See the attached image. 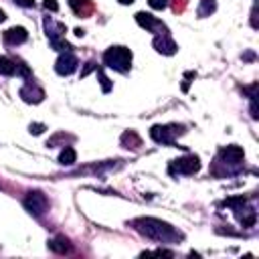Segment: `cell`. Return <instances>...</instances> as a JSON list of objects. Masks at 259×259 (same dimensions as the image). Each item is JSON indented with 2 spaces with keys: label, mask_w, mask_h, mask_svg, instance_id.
Returning a JSON list of instances; mask_svg holds the SVG:
<instances>
[{
  "label": "cell",
  "mask_w": 259,
  "mask_h": 259,
  "mask_svg": "<svg viewBox=\"0 0 259 259\" xmlns=\"http://www.w3.org/2000/svg\"><path fill=\"white\" fill-rule=\"evenodd\" d=\"M103 65L117 73H127L132 69V51L123 45H111L103 53Z\"/></svg>",
  "instance_id": "cell-2"
},
{
  "label": "cell",
  "mask_w": 259,
  "mask_h": 259,
  "mask_svg": "<svg viewBox=\"0 0 259 259\" xmlns=\"http://www.w3.org/2000/svg\"><path fill=\"white\" fill-rule=\"evenodd\" d=\"M121 144H123L125 148L138 150V148L142 146V140H140V136H138L134 130H127V132H123V134H121Z\"/></svg>",
  "instance_id": "cell-16"
},
{
  "label": "cell",
  "mask_w": 259,
  "mask_h": 259,
  "mask_svg": "<svg viewBox=\"0 0 259 259\" xmlns=\"http://www.w3.org/2000/svg\"><path fill=\"white\" fill-rule=\"evenodd\" d=\"M69 6L73 8V12L81 18H87L93 12V2L91 0H69Z\"/></svg>",
  "instance_id": "cell-15"
},
{
  "label": "cell",
  "mask_w": 259,
  "mask_h": 259,
  "mask_svg": "<svg viewBox=\"0 0 259 259\" xmlns=\"http://www.w3.org/2000/svg\"><path fill=\"white\" fill-rule=\"evenodd\" d=\"M243 160H245V152H243V148H239V146H225V148L219 150L217 164H223V166L227 168V172H229V168H237V166H241Z\"/></svg>",
  "instance_id": "cell-6"
},
{
  "label": "cell",
  "mask_w": 259,
  "mask_h": 259,
  "mask_svg": "<svg viewBox=\"0 0 259 259\" xmlns=\"http://www.w3.org/2000/svg\"><path fill=\"white\" fill-rule=\"evenodd\" d=\"M233 210L237 212L239 223H241L243 227H253V225H255V219H257L255 208H251V206H245V208H243V204H241V206H237V208H233Z\"/></svg>",
  "instance_id": "cell-14"
},
{
  "label": "cell",
  "mask_w": 259,
  "mask_h": 259,
  "mask_svg": "<svg viewBox=\"0 0 259 259\" xmlns=\"http://www.w3.org/2000/svg\"><path fill=\"white\" fill-rule=\"evenodd\" d=\"M20 97L26 103H40L45 99V91L34 83V79H26V83L20 87Z\"/></svg>",
  "instance_id": "cell-10"
},
{
  "label": "cell",
  "mask_w": 259,
  "mask_h": 259,
  "mask_svg": "<svg viewBox=\"0 0 259 259\" xmlns=\"http://www.w3.org/2000/svg\"><path fill=\"white\" fill-rule=\"evenodd\" d=\"M200 170V158L194 156V154H186V156H180L176 160L170 162L168 166V172L172 176H190V174H196Z\"/></svg>",
  "instance_id": "cell-4"
},
{
  "label": "cell",
  "mask_w": 259,
  "mask_h": 259,
  "mask_svg": "<svg viewBox=\"0 0 259 259\" xmlns=\"http://www.w3.org/2000/svg\"><path fill=\"white\" fill-rule=\"evenodd\" d=\"M45 32H47V38L51 42V47L55 51H71L73 47L65 40V32H67V26L63 22H57L53 20L51 16L45 18Z\"/></svg>",
  "instance_id": "cell-3"
},
{
  "label": "cell",
  "mask_w": 259,
  "mask_h": 259,
  "mask_svg": "<svg viewBox=\"0 0 259 259\" xmlns=\"http://www.w3.org/2000/svg\"><path fill=\"white\" fill-rule=\"evenodd\" d=\"M97 77H99V83H101V89L107 93V91H111V83H109V79L103 75V71H101V67H97Z\"/></svg>",
  "instance_id": "cell-20"
},
{
  "label": "cell",
  "mask_w": 259,
  "mask_h": 259,
  "mask_svg": "<svg viewBox=\"0 0 259 259\" xmlns=\"http://www.w3.org/2000/svg\"><path fill=\"white\" fill-rule=\"evenodd\" d=\"M91 71H97V63H93V61H89V63H85V69L81 71V77H87Z\"/></svg>",
  "instance_id": "cell-22"
},
{
  "label": "cell",
  "mask_w": 259,
  "mask_h": 259,
  "mask_svg": "<svg viewBox=\"0 0 259 259\" xmlns=\"http://www.w3.org/2000/svg\"><path fill=\"white\" fill-rule=\"evenodd\" d=\"M30 134H34V136H38V134H42V130H45V125L42 123H30Z\"/></svg>",
  "instance_id": "cell-24"
},
{
  "label": "cell",
  "mask_w": 259,
  "mask_h": 259,
  "mask_svg": "<svg viewBox=\"0 0 259 259\" xmlns=\"http://www.w3.org/2000/svg\"><path fill=\"white\" fill-rule=\"evenodd\" d=\"M134 0H119V4H132Z\"/></svg>",
  "instance_id": "cell-29"
},
{
  "label": "cell",
  "mask_w": 259,
  "mask_h": 259,
  "mask_svg": "<svg viewBox=\"0 0 259 259\" xmlns=\"http://www.w3.org/2000/svg\"><path fill=\"white\" fill-rule=\"evenodd\" d=\"M148 4H150V8H154V10H164V8L168 6V0H148Z\"/></svg>",
  "instance_id": "cell-21"
},
{
  "label": "cell",
  "mask_w": 259,
  "mask_h": 259,
  "mask_svg": "<svg viewBox=\"0 0 259 259\" xmlns=\"http://www.w3.org/2000/svg\"><path fill=\"white\" fill-rule=\"evenodd\" d=\"M59 162H61L63 166H71V164H75V162H77V152H75V148L65 146V148L61 150V154H59Z\"/></svg>",
  "instance_id": "cell-18"
},
{
  "label": "cell",
  "mask_w": 259,
  "mask_h": 259,
  "mask_svg": "<svg viewBox=\"0 0 259 259\" xmlns=\"http://www.w3.org/2000/svg\"><path fill=\"white\" fill-rule=\"evenodd\" d=\"M24 208L32 214V217H42L49 210V198L40 192V190H30L24 196Z\"/></svg>",
  "instance_id": "cell-7"
},
{
  "label": "cell",
  "mask_w": 259,
  "mask_h": 259,
  "mask_svg": "<svg viewBox=\"0 0 259 259\" xmlns=\"http://www.w3.org/2000/svg\"><path fill=\"white\" fill-rule=\"evenodd\" d=\"M184 134V127L178 123H168V125H154L150 130V138L156 144H164V146H172L176 142V136Z\"/></svg>",
  "instance_id": "cell-5"
},
{
  "label": "cell",
  "mask_w": 259,
  "mask_h": 259,
  "mask_svg": "<svg viewBox=\"0 0 259 259\" xmlns=\"http://www.w3.org/2000/svg\"><path fill=\"white\" fill-rule=\"evenodd\" d=\"M190 77H194V73H186V79H190ZM186 87H188V81L184 83V87H182V89H186Z\"/></svg>",
  "instance_id": "cell-26"
},
{
  "label": "cell",
  "mask_w": 259,
  "mask_h": 259,
  "mask_svg": "<svg viewBox=\"0 0 259 259\" xmlns=\"http://www.w3.org/2000/svg\"><path fill=\"white\" fill-rule=\"evenodd\" d=\"M14 4H18V6H22V8H32L34 6V0H12Z\"/></svg>",
  "instance_id": "cell-25"
},
{
  "label": "cell",
  "mask_w": 259,
  "mask_h": 259,
  "mask_svg": "<svg viewBox=\"0 0 259 259\" xmlns=\"http://www.w3.org/2000/svg\"><path fill=\"white\" fill-rule=\"evenodd\" d=\"M75 34H77V36H83V34H85V30H83V28H75Z\"/></svg>",
  "instance_id": "cell-27"
},
{
  "label": "cell",
  "mask_w": 259,
  "mask_h": 259,
  "mask_svg": "<svg viewBox=\"0 0 259 259\" xmlns=\"http://www.w3.org/2000/svg\"><path fill=\"white\" fill-rule=\"evenodd\" d=\"M2 36H4V42L10 45V47H16V45H22V42L28 40V32H26L24 26H12V28L4 30Z\"/></svg>",
  "instance_id": "cell-11"
},
{
  "label": "cell",
  "mask_w": 259,
  "mask_h": 259,
  "mask_svg": "<svg viewBox=\"0 0 259 259\" xmlns=\"http://www.w3.org/2000/svg\"><path fill=\"white\" fill-rule=\"evenodd\" d=\"M132 227L146 239H152L158 243H178L182 239V233L176 231L172 225H168L160 219H152V217L136 219V221H132Z\"/></svg>",
  "instance_id": "cell-1"
},
{
  "label": "cell",
  "mask_w": 259,
  "mask_h": 259,
  "mask_svg": "<svg viewBox=\"0 0 259 259\" xmlns=\"http://www.w3.org/2000/svg\"><path fill=\"white\" fill-rule=\"evenodd\" d=\"M0 75H6V77L16 75V61L2 55V57H0Z\"/></svg>",
  "instance_id": "cell-17"
},
{
  "label": "cell",
  "mask_w": 259,
  "mask_h": 259,
  "mask_svg": "<svg viewBox=\"0 0 259 259\" xmlns=\"http://www.w3.org/2000/svg\"><path fill=\"white\" fill-rule=\"evenodd\" d=\"M49 249H51L53 253H57V255H65V253H71V251H73V245L69 243L67 237L57 235L55 239L49 241Z\"/></svg>",
  "instance_id": "cell-13"
},
{
  "label": "cell",
  "mask_w": 259,
  "mask_h": 259,
  "mask_svg": "<svg viewBox=\"0 0 259 259\" xmlns=\"http://www.w3.org/2000/svg\"><path fill=\"white\" fill-rule=\"evenodd\" d=\"M136 22H138L142 28H146L148 32H158V30H160V34H162V32H168L166 24H164L160 18L152 16L150 12H136Z\"/></svg>",
  "instance_id": "cell-8"
},
{
  "label": "cell",
  "mask_w": 259,
  "mask_h": 259,
  "mask_svg": "<svg viewBox=\"0 0 259 259\" xmlns=\"http://www.w3.org/2000/svg\"><path fill=\"white\" fill-rule=\"evenodd\" d=\"M42 6H45L47 10H51V12H57V10H59V2H57V0H45Z\"/></svg>",
  "instance_id": "cell-23"
},
{
  "label": "cell",
  "mask_w": 259,
  "mask_h": 259,
  "mask_svg": "<svg viewBox=\"0 0 259 259\" xmlns=\"http://www.w3.org/2000/svg\"><path fill=\"white\" fill-rule=\"evenodd\" d=\"M4 18H6V14H4V10H2V8H0V22H2V20H4Z\"/></svg>",
  "instance_id": "cell-28"
},
{
  "label": "cell",
  "mask_w": 259,
  "mask_h": 259,
  "mask_svg": "<svg viewBox=\"0 0 259 259\" xmlns=\"http://www.w3.org/2000/svg\"><path fill=\"white\" fill-rule=\"evenodd\" d=\"M154 49H156L158 53H162V55H174L176 49H178V45L170 38L168 32H162V34H158V36L154 38Z\"/></svg>",
  "instance_id": "cell-12"
},
{
  "label": "cell",
  "mask_w": 259,
  "mask_h": 259,
  "mask_svg": "<svg viewBox=\"0 0 259 259\" xmlns=\"http://www.w3.org/2000/svg\"><path fill=\"white\" fill-rule=\"evenodd\" d=\"M77 65H79L77 57H75L71 51H65V53L59 55V59H57V63H55V71H57L59 75L67 77V75H71V73L77 71Z\"/></svg>",
  "instance_id": "cell-9"
},
{
  "label": "cell",
  "mask_w": 259,
  "mask_h": 259,
  "mask_svg": "<svg viewBox=\"0 0 259 259\" xmlns=\"http://www.w3.org/2000/svg\"><path fill=\"white\" fill-rule=\"evenodd\" d=\"M214 10H217V0H200V6H198V16L200 18L210 16Z\"/></svg>",
  "instance_id": "cell-19"
}]
</instances>
